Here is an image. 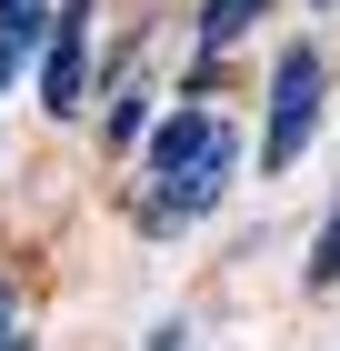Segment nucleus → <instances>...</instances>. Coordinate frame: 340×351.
I'll return each mask as SVG.
<instances>
[{"label":"nucleus","instance_id":"nucleus-1","mask_svg":"<svg viewBox=\"0 0 340 351\" xmlns=\"http://www.w3.org/2000/svg\"><path fill=\"white\" fill-rule=\"evenodd\" d=\"M320 101H330V71H320V51H311V40H300V51H280V71H270V131H261V171H290L300 151H311Z\"/></svg>","mask_w":340,"mask_h":351},{"label":"nucleus","instance_id":"nucleus-2","mask_svg":"<svg viewBox=\"0 0 340 351\" xmlns=\"http://www.w3.org/2000/svg\"><path fill=\"white\" fill-rule=\"evenodd\" d=\"M190 171H240V131L220 110H170L151 131V191L160 181H190Z\"/></svg>","mask_w":340,"mask_h":351},{"label":"nucleus","instance_id":"nucleus-3","mask_svg":"<svg viewBox=\"0 0 340 351\" xmlns=\"http://www.w3.org/2000/svg\"><path fill=\"white\" fill-rule=\"evenodd\" d=\"M80 90H90V0H70V10L51 21V40H40V101L70 121Z\"/></svg>","mask_w":340,"mask_h":351},{"label":"nucleus","instance_id":"nucleus-4","mask_svg":"<svg viewBox=\"0 0 340 351\" xmlns=\"http://www.w3.org/2000/svg\"><path fill=\"white\" fill-rule=\"evenodd\" d=\"M220 191H231V171H190V181H160V191H151V231H170V221H200Z\"/></svg>","mask_w":340,"mask_h":351},{"label":"nucleus","instance_id":"nucleus-5","mask_svg":"<svg viewBox=\"0 0 340 351\" xmlns=\"http://www.w3.org/2000/svg\"><path fill=\"white\" fill-rule=\"evenodd\" d=\"M261 10H270V0H200V60H210V51H231Z\"/></svg>","mask_w":340,"mask_h":351},{"label":"nucleus","instance_id":"nucleus-6","mask_svg":"<svg viewBox=\"0 0 340 351\" xmlns=\"http://www.w3.org/2000/svg\"><path fill=\"white\" fill-rule=\"evenodd\" d=\"M330 281H340V211L320 221V241H311V291H330Z\"/></svg>","mask_w":340,"mask_h":351},{"label":"nucleus","instance_id":"nucleus-7","mask_svg":"<svg viewBox=\"0 0 340 351\" xmlns=\"http://www.w3.org/2000/svg\"><path fill=\"white\" fill-rule=\"evenodd\" d=\"M140 121H151V101H140V90H120V101H110V141H140Z\"/></svg>","mask_w":340,"mask_h":351},{"label":"nucleus","instance_id":"nucleus-8","mask_svg":"<svg viewBox=\"0 0 340 351\" xmlns=\"http://www.w3.org/2000/svg\"><path fill=\"white\" fill-rule=\"evenodd\" d=\"M140 351H190V331H181V322H160V331H151Z\"/></svg>","mask_w":340,"mask_h":351},{"label":"nucleus","instance_id":"nucleus-9","mask_svg":"<svg viewBox=\"0 0 340 351\" xmlns=\"http://www.w3.org/2000/svg\"><path fill=\"white\" fill-rule=\"evenodd\" d=\"M21 71H30V51H10V40H0V90L21 81Z\"/></svg>","mask_w":340,"mask_h":351}]
</instances>
